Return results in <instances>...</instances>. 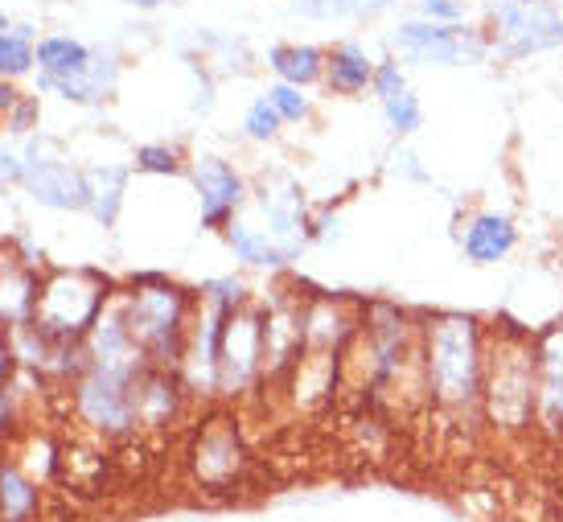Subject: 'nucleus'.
I'll return each mask as SVG.
<instances>
[{"label": "nucleus", "instance_id": "6", "mask_svg": "<svg viewBox=\"0 0 563 522\" xmlns=\"http://www.w3.org/2000/svg\"><path fill=\"white\" fill-rule=\"evenodd\" d=\"M387 49L404 66H477L489 58V37L473 25H437L411 16L391 25Z\"/></svg>", "mask_w": 563, "mask_h": 522}, {"label": "nucleus", "instance_id": "23", "mask_svg": "<svg viewBox=\"0 0 563 522\" xmlns=\"http://www.w3.org/2000/svg\"><path fill=\"white\" fill-rule=\"evenodd\" d=\"M383 115H387V127H391L395 136H416L423 127V103L411 87H407L404 96L387 99V103H383Z\"/></svg>", "mask_w": 563, "mask_h": 522}, {"label": "nucleus", "instance_id": "36", "mask_svg": "<svg viewBox=\"0 0 563 522\" xmlns=\"http://www.w3.org/2000/svg\"><path fill=\"white\" fill-rule=\"evenodd\" d=\"M128 4H141V9H157L161 0H128Z\"/></svg>", "mask_w": 563, "mask_h": 522}, {"label": "nucleus", "instance_id": "5", "mask_svg": "<svg viewBox=\"0 0 563 522\" xmlns=\"http://www.w3.org/2000/svg\"><path fill=\"white\" fill-rule=\"evenodd\" d=\"M144 366H95L87 363L79 379L70 382L75 415L99 441H124L136 427V379Z\"/></svg>", "mask_w": 563, "mask_h": 522}, {"label": "nucleus", "instance_id": "4", "mask_svg": "<svg viewBox=\"0 0 563 522\" xmlns=\"http://www.w3.org/2000/svg\"><path fill=\"white\" fill-rule=\"evenodd\" d=\"M111 297H115V288L108 276L91 268H58L37 288L33 325L46 333L54 346H79L87 342V333L108 309Z\"/></svg>", "mask_w": 563, "mask_h": 522}, {"label": "nucleus", "instance_id": "32", "mask_svg": "<svg viewBox=\"0 0 563 522\" xmlns=\"http://www.w3.org/2000/svg\"><path fill=\"white\" fill-rule=\"evenodd\" d=\"M395 174L411 177V181H420V186H428V181H432V174L423 169L420 157H416L411 148H399V153H395Z\"/></svg>", "mask_w": 563, "mask_h": 522}, {"label": "nucleus", "instance_id": "19", "mask_svg": "<svg viewBox=\"0 0 563 522\" xmlns=\"http://www.w3.org/2000/svg\"><path fill=\"white\" fill-rule=\"evenodd\" d=\"M267 66L276 70V79L288 87H313L325 79V49L317 46H272L267 49Z\"/></svg>", "mask_w": 563, "mask_h": 522}, {"label": "nucleus", "instance_id": "2", "mask_svg": "<svg viewBox=\"0 0 563 522\" xmlns=\"http://www.w3.org/2000/svg\"><path fill=\"white\" fill-rule=\"evenodd\" d=\"M482 424L501 441L534 432V330L498 321L485 330Z\"/></svg>", "mask_w": 563, "mask_h": 522}, {"label": "nucleus", "instance_id": "16", "mask_svg": "<svg viewBox=\"0 0 563 522\" xmlns=\"http://www.w3.org/2000/svg\"><path fill=\"white\" fill-rule=\"evenodd\" d=\"M42 486L33 481L16 457H0V522H37Z\"/></svg>", "mask_w": 563, "mask_h": 522}, {"label": "nucleus", "instance_id": "13", "mask_svg": "<svg viewBox=\"0 0 563 522\" xmlns=\"http://www.w3.org/2000/svg\"><path fill=\"white\" fill-rule=\"evenodd\" d=\"M186 399L189 391L177 370L144 366L141 379H136V427L141 432H169L186 412Z\"/></svg>", "mask_w": 563, "mask_h": 522}, {"label": "nucleus", "instance_id": "1", "mask_svg": "<svg viewBox=\"0 0 563 522\" xmlns=\"http://www.w3.org/2000/svg\"><path fill=\"white\" fill-rule=\"evenodd\" d=\"M485 330L473 313L420 316V379L428 408L449 427L482 424Z\"/></svg>", "mask_w": 563, "mask_h": 522}, {"label": "nucleus", "instance_id": "33", "mask_svg": "<svg viewBox=\"0 0 563 522\" xmlns=\"http://www.w3.org/2000/svg\"><path fill=\"white\" fill-rule=\"evenodd\" d=\"M13 375V342H9V330L0 325V387Z\"/></svg>", "mask_w": 563, "mask_h": 522}, {"label": "nucleus", "instance_id": "29", "mask_svg": "<svg viewBox=\"0 0 563 522\" xmlns=\"http://www.w3.org/2000/svg\"><path fill=\"white\" fill-rule=\"evenodd\" d=\"M416 13L437 25H465V0H416Z\"/></svg>", "mask_w": 563, "mask_h": 522}, {"label": "nucleus", "instance_id": "22", "mask_svg": "<svg viewBox=\"0 0 563 522\" xmlns=\"http://www.w3.org/2000/svg\"><path fill=\"white\" fill-rule=\"evenodd\" d=\"M37 63V49L30 46V30L0 33V79H21Z\"/></svg>", "mask_w": 563, "mask_h": 522}, {"label": "nucleus", "instance_id": "31", "mask_svg": "<svg viewBox=\"0 0 563 522\" xmlns=\"http://www.w3.org/2000/svg\"><path fill=\"white\" fill-rule=\"evenodd\" d=\"M33 120H37V99L21 96V99H16V108L9 111V120H4V124H9V132H16V136H21V132H30V127H33Z\"/></svg>", "mask_w": 563, "mask_h": 522}, {"label": "nucleus", "instance_id": "37", "mask_svg": "<svg viewBox=\"0 0 563 522\" xmlns=\"http://www.w3.org/2000/svg\"><path fill=\"white\" fill-rule=\"evenodd\" d=\"M515 4H527V9H539V4H551V0H515Z\"/></svg>", "mask_w": 563, "mask_h": 522}, {"label": "nucleus", "instance_id": "3", "mask_svg": "<svg viewBox=\"0 0 563 522\" xmlns=\"http://www.w3.org/2000/svg\"><path fill=\"white\" fill-rule=\"evenodd\" d=\"M194 301H198V292H186L165 276H132L128 292H120L128 333L148 366L181 370Z\"/></svg>", "mask_w": 563, "mask_h": 522}, {"label": "nucleus", "instance_id": "21", "mask_svg": "<svg viewBox=\"0 0 563 522\" xmlns=\"http://www.w3.org/2000/svg\"><path fill=\"white\" fill-rule=\"evenodd\" d=\"M37 66H42L46 79H82L91 70V49L58 33V37L37 42Z\"/></svg>", "mask_w": 563, "mask_h": 522}, {"label": "nucleus", "instance_id": "11", "mask_svg": "<svg viewBox=\"0 0 563 522\" xmlns=\"http://www.w3.org/2000/svg\"><path fill=\"white\" fill-rule=\"evenodd\" d=\"M189 181L198 190V202H202V231H227L235 214L247 202V181L239 174L231 160L214 157V153H202V157L189 165Z\"/></svg>", "mask_w": 563, "mask_h": 522}, {"label": "nucleus", "instance_id": "26", "mask_svg": "<svg viewBox=\"0 0 563 522\" xmlns=\"http://www.w3.org/2000/svg\"><path fill=\"white\" fill-rule=\"evenodd\" d=\"M136 169H141V174H153V177L186 174V165H181V157H177V148H169V144H141V148H136Z\"/></svg>", "mask_w": 563, "mask_h": 522}, {"label": "nucleus", "instance_id": "15", "mask_svg": "<svg viewBox=\"0 0 563 522\" xmlns=\"http://www.w3.org/2000/svg\"><path fill=\"white\" fill-rule=\"evenodd\" d=\"M25 186L33 202L49 210H87V174L70 169L66 160H30Z\"/></svg>", "mask_w": 563, "mask_h": 522}, {"label": "nucleus", "instance_id": "18", "mask_svg": "<svg viewBox=\"0 0 563 522\" xmlns=\"http://www.w3.org/2000/svg\"><path fill=\"white\" fill-rule=\"evenodd\" d=\"M124 193H128L124 165H99V169H87V210L95 214V222L115 226L120 207H124Z\"/></svg>", "mask_w": 563, "mask_h": 522}, {"label": "nucleus", "instance_id": "17", "mask_svg": "<svg viewBox=\"0 0 563 522\" xmlns=\"http://www.w3.org/2000/svg\"><path fill=\"white\" fill-rule=\"evenodd\" d=\"M375 79V58L358 42H342L325 54V82L333 96H362Z\"/></svg>", "mask_w": 563, "mask_h": 522}, {"label": "nucleus", "instance_id": "8", "mask_svg": "<svg viewBox=\"0 0 563 522\" xmlns=\"http://www.w3.org/2000/svg\"><path fill=\"white\" fill-rule=\"evenodd\" d=\"M264 379V304H243L227 316L219 349V396L239 399Z\"/></svg>", "mask_w": 563, "mask_h": 522}, {"label": "nucleus", "instance_id": "9", "mask_svg": "<svg viewBox=\"0 0 563 522\" xmlns=\"http://www.w3.org/2000/svg\"><path fill=\"white\" fill-rule=\"evenodd\" d=\"M189 469L206 490H231L247 469V448L231 415H206V424L194 436Z\"/></svg>", "mask_w": 563, "mask_h": 522}, {"label": "nucleus", "instance_id": "24", "mask_svg": "<svg viewBox=\"0 0 563 522\" xmlns=\"http://www.w3.org/2000/svg\"><path fill=\"white\" fill-rule=\"evenodd\" d=\"M267 103L276 108L284 124H300V120H309L313 115V103L309 96L300 91V87H288V82H276V87H267Z\"/></svg>", "mask_w": 563, "mask_h": 522}, {"label": "nucleus", "instance_id": "28", "mask_svg": "<svg viewBox=\"0 0 563 522\" xmlns=\"http://www.w3.org/2000/svg\"><path fill=\"white\" fill-rule=\"evenodd\" d=\"M297 13L317 16V21H345V16L366 13V4L362 0H297Z\"/></svg>", "mask_w": 563, "mask_h": 522}, {"label": "nucleus", "instance_id": "27", "mask_svg": "<svg viewBox=\"0 0 563 522\" xmlns=\"http://www.w3.org/2000/svg\"><path fill=\"white\" fill-rule=\"evenodd\" d=\"M371 91H375V99L378 103H387V99H395V96H404L407 91V70H404V63L399 58H378L375 63V79H371Z\"/></svg>", "mask_w": 563, "mask_h": 522}, {"label": "nucleus", "instance_id": "25", "mask_svg": "<svg viewBox=\"0 0 563 522\" xmlns=\"http://www.w3.org/2000/svg\"><path fill=\"white\" fill-rule=\"evenodd\" d=\"M280 124L284 120L276 115V108L267 103V96L251 99L247 115H243V132H247V141H255V144L276 141V136H280Z\"/></svg>", "mask_w": 563, "mask_h": 522}, {"label": "nucleus", "instance_id": "34", "mask_svg": "<svg viewBox=\"0 0 563 522\" xmlns=\"http://www.w3.org/2000/svg\"><path fill=\"white\" fill-rule=\"evenodd\" d=\"M13 391H0V441L13 432Z\"/></svg>", "mask_w": 563, "mask_h": 522}, {"label": "nucleus", "instance_id": "14", "mask_svg": "<svg viewBox=\"0 0 563 522\" xmlns=\"http://www.w3.org/2000/svg\"><path fill=\"white\" fill-rule=\"evenodd\" d=\"M518 247V226L501 210H477L465 231H461V255L473 268H494L501 259H510Z\"/></svg>", "mask_w": 563, "mask_h": 522}, {"label": "nucleus", "instance_id": "7", "mask_svg": "<svg viewBox=\"0 0 563 522\" xmlns=\"http://www.w3.org/2000/svg\"><path fill=\"white\" fill-rule=\"evenodd\" d=\"M489 54H498L506 63L531 58V54H548V49H563V13L555 4H515V0H498L489 4Z\"/></svg>", "mask_w": 563, "mask_h": 522}, {"label": "nucleus", "instance_id": "30", "mask_svg": "<svg viewBox=\"0 0 563 522\" xmlns=\"http://www.w3.org/2000/svg\"><path fill=\"white\" fill-rule=\"evenodd\" d=\"M342 238V219L338 214H317L313 222H309V243H321V247H329V243H338Z\"/></svg>", "mask_w": 563, "mask_h": 522}, {"label": "nucleus", "instance_id": "20", "mask_svg": "<svg viewBox=\"0 0 563 522\" xmlns=\"http://www.w3.org/2000/svg\"><path fill=\"white\" fill-rule=\"evenodd\" d=\"M222 235H227V243H231L235 259H243L247 268H284V264H288V255L276 247V238L267 235L264 226H251V222L235 219Z\"/></svg>", "mask_w": 563, "mask_h": 522}, {"label": "nucleus", "instance_id": "35", "mask_svg": "<svg viewBox=\"0 0 563 522\" xmlns=\"http://www.w3.org/2000/svg\"><path fill=\"white\" fill-rule=\"evenodd\" d=\"M16 99H21V96L9 87V79H0V120H9V111L16 108Z\"/></svg>", "mask_w": 563, "mask_h": 522}, {"label": "nucleus", "instance_id": "12", "mask_svg": "<svg viewBox=\"0 0 563 522\" xmlns=\"http://www.w3.org/2000/svg\"><path fill=\"white\" fill-rule=\"evenodd\" d=\"M260 210L267 219V235L276 238L288 259H297L300 247L309 243V210H305V193L288 174H272L260 190Z\"/></svg>", "mask_w": 563, "mask_h": 522}, {"label": "nucleus", "instance_id": "38", "mask_svg": "<svg viewBox=\"0 0 563 522\" xmlns=\"http://www.w3.org/2000/svg\"><path fill=\"white\" fill-rule=\"evenodd\" d=\"M0 30H9V16H4V13H0Z\"/></svg>", "mask_w": 563, "mask_h": 522}, {"label": "nucleus", "instance_id": "10", "mask_svg": "<svg viewBox=\"0 0 563 522\" xmlns=\"http://www.w3.org/2000/svg\"><path fill=\"white\" fill-rule=\"evenodd\" d=\"M534 432L563 441V316L534 330Z\"/></svg>", "mask_w": 563, "mask_h": 522}]
</instances>
